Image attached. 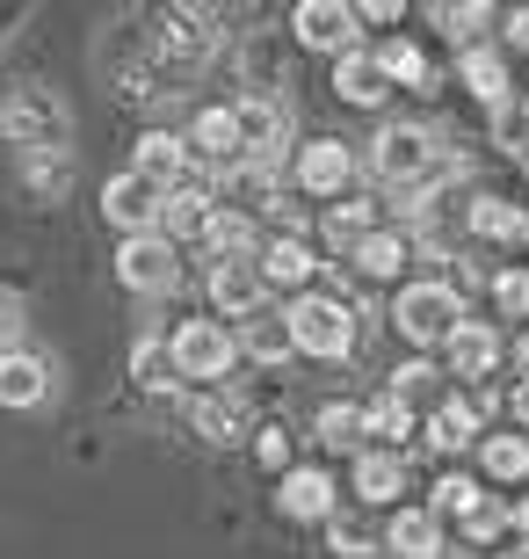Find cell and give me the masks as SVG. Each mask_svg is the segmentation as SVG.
Segmentation results:
<instances>
[{"instance_id": "obj_46", "label": "cell", "mask_w": 529, "mask_h": 559, "mask_svg": "<svg viewBox=\"0 0 529 559\" xmlns=\"http://www.w3.org/2000/svg\"><path fill=\"white\" fill-rule=\"evenodd\" d=\"M515 371L529 378V334H522V342H515Z\"/></svg>"}, {"instance_id": "obj_11", "label": "cell", "mask_w": 529, "mask_h": 559, "mask_svg": "<svg viewBox=\"0 0 529 559\" xmlns=\"http://www.w3.org/2000/svg\"><path fill=\"white\" fill-rule=\"evenodd\" d=\"M348 182H356V153H348L341 139H312V145H298V189H305V197L341 204Z\"/></svg>"}, {"instance_id": "obj_47", "label": "cell", "mask_w": 529, "mask_h": 559, "mask_svg": "<svg viewBox=\"0 0 529 559\" xmlns=\"http://www.w3.org/2000/svg\"><path fill=\"white\" fill-rule=\"evenodd\" d=\"M493 559H529V545H515V552H493Z\"/></svg>"}, {"instance_id": "obj_12", "label": "cell", "mask_w": 529, "mask_h": 559, "mask_svg": "<svg viewBox=\"0 0 529 559\" xmlns=\"http://www.w3.org/2000/svg\"><path fill=\"white\" fill-rule=\"evenodd\" d=\"M211 306H218V320H262L268 312V284H262V270L254 262H218L211 270Z\"/></svg>"}, {"instance_id": "obj_35", "label": "cell", "mask_w": 529, "mask_h": 559, "mask_svg": "<svg viewBox=\"0 0 529 559\" xmlns=\"http://www.w3.org/2000/svg\"><path fill=\"white\" fill-rule=\"evenodd\" d=\"M22 182L37 189V197H65V189H73V153H37V160H22Z\"/></svg>"}, {"instance_id": "obj_44", "label": "cell", "mask_w": 529, "mask_h": 559, "mask_svg": "<svg viewBox=\"0 0 529 559\" xmlns=\"http://www.w3.org/2000/svg\"><path fill=\"white\" fill-rule=\"evenodd\" d=\"M508 44H529V8H522V15H508Z\"/></svg>"}, {"instance_id": "obj_6", "label": "cell", "mask_w": 529, "mask_h": 559, "mask_svg": "<svg viewBox=\"0 0 529 559\" xmlns=\"http://www.w3.org/2000/svg\"><path fill=\"white\" fill-rule=\"evenodd\" d=\"M175 364H182V378H204V393H211L240 364V334L225 320H189V328H175Z\"/></svg>"}, {"instance_id": "obj_8", "label": "cell", "mask_w": 529, "mask_h": 559, "mask_svg": "<svg viewBox=\"0 0 529 559\" xmlns=\"http://www.w3.org/2000/svg\"><path fill=\"white\" fill-rule=\"evenodd\" d=\"M117 276H123V290L160 298V290H175V276H182V254H175L167 233H139V240H123V248H117Z\"/></svg>"}, {"instance_id": "obj_40", "label": "cell", "mask_w": 529, "mask_h": 559, "mask_svg": "<svg viewBox=\"0 0 529 559\" xmlns=\"http://www.w3.org/2000/svg\"><path fill=\"white\" fill-rule=\"evenodd\" d=\"M8 349H22V306L0 290V356H8Z\"/></svg>"}, {"instance_id": "obj_3", "label": "cell", "mask_w": 529, "mask_h": 559, "mask_svg": "<svg viewBox=\"0 0 529 559\" xmlns=\"http://www.w3.org/2000/svg\"><path fill=\"white\" fill-rule=\"evenodd\" d=\"M392 328L407 334L413 349H449V334L465 328V298L443 276H421V284H399L392 298Z\"/></svg>"}, {"instance_id": "obj_33", "label": "cell", "mask_w": 529, "mask_h": 559, "mask_svg": "<svg viewBox=\"0 0 529 559\" xmlns=\"http://www.w3.org/2000/svg\"><path fill=\"white\" fill-rule=\"evenodd\" d=\"M479 465H486V479H529V436H486L479 443Z\"/></svg>"}, {"instance_id": "obj_17", "label": "cell", "mask_w": 529, "mask_h": 559, "mask_svg": "<svg viewBox=\"0 0 529 559\" xmlns=\"http://www.w3.org/2000/svg\"><path fill=\"white\" fill-rule=\"evenodd\" d=\"M334 95L356 109H377L392 95V73L377 66V51H348V59H334Z\"/></svg>"}, {"instance_id": "obj_16", "label": "cell", "mask_w": 529, "mask_h": 559, "mask_svg": "<svg viewBox=\"0 0 529 559\" xmlns=\"http://www.w3.org/2000/svg\"><path fill=\"white\" fill-rule=\"evenodd\" d=\"M44 400H51V364H44L37 349H8L0 356V407L29 415V407H44Z\"/></svg>"}, {"instance_id": "obj_29", "label": "cell", "mask_w": 529, "mask_h": 559, "mask_svg": "<svg viewBox=\"0 0 529 559\" xmlns=\"http://www.w3.org/2000/svg\"><path fill=\"white\" fill-rule=\"evenodd\" d=\"M370 233H377V204H363V197H341V204H326V240L334 248H363Z\"/></svg>"}, {"instance_id": "obj_21", "label": "cell", "mask_w": 529, "mask_h": 559, "mask_svg": "<svg viewBox=\"0 0 529 559\" xmlns=\"http://www.w3.org/2000/svg\"><path fill=\"white\" fill-rule=\"evenodd\" d=\"M399 495H407V457L399 451H356V501L385 509Z\"/></svg>"}, {"instance_id": "obj_25", "label": "cell", "mask_w": 529, "mask_h": 559, "mask_svg": "<svg viewBox=\"0 0 529 559\" xmlns=\"http://www.w3.org/2000/svg\"><path fill=\"white\" fill-rule=\"evenodd\" d=\"M471 443H486V436H479V407H471V400H443V407L428 415V451H471Z\"/></svg>"}, {"instance_id": "obj_45", "label": "cell", "mask_w": 529, "mask_h": 559, "mask_svg": "<svg viewBox=\"0 0 529 559\" xmlns=\"http://www.w3.org/2000/svg\"><path fill=\"white\" fill-rule=\"evenodd\" d=\"M515 538L529 545V501H515Z\"/></svg>"}, {"instance_id": "obj_2", "label": "cell", "mask_w": 529, "mask_h": 559, "mask_svg": "<svg viewBox=\"0 0 529 559\" xmlns=\"http://www.w3.org/2000/svg\"><path fill=\"white\" fill-rule=\"evenodd\" d=\"M0 139L15 145L22 160L65 153V145H73V109H65L51 87H15V95L0 103Z\"/></svg>"}, {"instance_id": "obj_32", "label": "cell", "mask_w": 529, "mask_h": 559, "mask_svg": "<svg viewBox=\"0 0 529 559\" xmlns=\"http://www.w3.org/2000/svg\"><path fill=\"white\" fill-rule=\"evenodd\" d=\"M312 429H320L326 451H356V443H363V407H356V400H326Z\"/></svg>"}, {"instance_id": "obj_20", "label": "cell", "mask_w": 529, "mask_h": 559, "mask_svg": "<svg viewBox=\"0 0 529 559\" xmlns=\"http://www.w3.org/2000/svg\"><path fill=\"white\" fill-rule=\"evenodd\" d=\"M211 218H218V197H211V182H189V189H167V218L160 233L167 240H204Z\"/></svg>"}, {"instance_id": "obj_37", "label": "cell", "mask_w": 529, "mask_h": 559, "mask_svg": "<svg viewBox=\"0 0 529 559\" xmlns=\"http://www.w3.org/2000/svg\"><path fill=\"white\" fill-rule=\"evenodd\" d=\"M493 306L508 320H529V270H501L493 276Z\"/></svg>"}, {"instance_id": "obj_14", "label": "cell", "mask_w": 529, "mask_h": 559, "mask_svg": "<svg viewBox=\"0 0 529 559\" xmlns=\"http://www.w3.org/2000/svg\"><path fill=\"white\" fill-rule=\"evenodd\" d=\"M189 429L204 436V443H247V400L225 393V385H211V393H189Z\"/></svg>"}, {"instance_id": "obj_23", "label": "cell", "mask_w": 529, "mask_h": 559, "mask_svg": "<svg viewBox=\"0 0 529 559\" xmlns=\"http://www.w3.org/2000/svg\"><path fill=\"white\" fill-rule=\"evenodd\" d=\"M204 248L218 254V262H254V254H262V226H254V211L218 204V218H211V233H204Z\"/></svg>"}, {"instance_id": "obj_18", "label": "cell", "mask_w": 529, "mask_h": 559, "mask_svg": "<svg viewBox=\"0 0 529 559\" xmlns=\"http://www.w3.org/2000/svg\"><path fill=\"white\" fill-rule=\"evenodd\" d=\"M449 378H471V385H479V378H493V364H501V334L486 328V320H465V328L449 334Z\"/></svg>"}, {"instance_id": "obj_22", "label": "cell", "mask_w": 529, "mask_h": 559, "mask_svg": "<svg viewBox=\"0 0 529 559\" xmlns=\"http://www.w3.org/2000/svg\"><path fill=\"white\" fill-rule=\"evenodd\" d=\"M385 545L399 559H443V516L435 509H399L385 523Z\"/></svg>"}, {"instance_id": "obj_19", "label": "cell", "mask_w": 529, "mask_h": 559, "mask_svg": "<svg viewBox=\"0 0 529 559\" xmlns=\"http://www.w3.org/2000/svg\"><path fill=\"white\" fill-rule=\"evenodd\" d=\"M465 226L479 233V240H493V248H522V240H529V211L508 204V197H471Z\"/></svg>"}, {"instance_id": "obj_5", "label": "cell", "mask_w": 529, "mask_h": 559, "mask_svg": "<svg viewBox=\"0 0 529 559\" xmlns=\"http://www.w3.org/2000/svg\"><path fill=\"white\" fill-rule=\"evenodd\" d=\"M218 51V8H160L153 15V66H204Z\"/></svg>"}, {"instance_id": "obj_38", "label": "cell", "mask_w": 529, "mask_h": 559, "mask_svg": "<svg viewBox=\"0 0 529 559\" xmlns=\"http://www.w3.org/2000/svg\"><path fill=\"white\" fill-rule=\"evenodd\" d=\"M254 457H262L268 473H290V429H284V421H268V429H254Z\"/></svg>"}, {"instance_id": "obj_4", "label": "cell", "mask_w": 529, "mask_h": 559, "mask_svg": "<svg viewBox=\"0 0 529 559\" xmlns=\"http://www.w3.org/2000/svg\"><path fill=\"white\" fill-rule=\"evenodd\" d=\"M290 334H298V356H326V364H341L348 349H356V312H348V298H334V290H305V298H290Z\"/></svg>"}, {"instance_id": "obj_36", "label": "cell", "mask_w": 529, "mask_h": 559, "mask_svg": "<svg viewBox=\"0 0 529 559\" xmlns=\"http://www.w3.org/2000/svg\"><path fill=\"white\" fill-rule=\"evenodd\" d=\"M501 531H515V509H508V501H479V509H471V516H465V538L471 545H493V538H501Z\"/></svg>"}, {"instance_id": "obj_41", "label": "cell", "mask_w": 529, "mask_h": 559, "mask_svg": "<svg viewBox=\"0 0 529 559\" xmlns=\"http://www.w3.org/2000/svg\"><path fill=\"white\" fill-rule=\"evenodd\" d=\"M356 15H363V22H399L407 8H399V0H370V8H356Z\"/></svg>"}, {"instance_id": "obj_26", "label": "cell", "mask_w": 529, "mask_h": 559, "mask_svg": "<svg viewBox=\"0 0 529 559\" xmlns=\"http://www.w3.org/2000/svg\"><path fill=\"white\" fill-rule=\"evenodd\" d=\"M240 356H254V364H290V356H298V334H290L284 312H262V320L240 328Z\"/></svg>"}, {"instance_id": "obj_28", "label": "cell", "mask_w": 529, "mask_h": 559, "mask_svg": "<svg viewBox=\"0 0 529 559\" xmlns=\"http://www.w3.org/2000/svg\"><path fill=\"white\" fill-rule=\"evenodd\" d=\"M457 73H465V87L479 95V103H508V66H501V51H486V44H471L465 59H457Z\"/></svg>"}, {"instance_id": "obj_7", "label": "cell", "mask_w": 529, "mask_h": 559, "mask_svg": "<svg viewBox=\"0 0 529 559\" xmlns=\"http://www.w3.org/2000/svg\"><path fill=\"white\" fill-rule=\"evenodd\" d=\"M103 218L123 233V240H139V233H160V218H167V189H160V182H145L139 167H131V175H109V189H103Z\"/></svg>"}, {"instance_id": "obj_31", "label": "cell", "mask_w": 529, "mask_h": 559, "mask_svg": "<svg viewBox=\"0 0 529 559\" xmlns=\"http://www.w3.org/2000/svg\"><path fill=\"white\" fill-rule=\"evenodd\" d=\"M377 66L392 73V87H421V95L435 87V66H428V51H421V44H407V37H392L385 51H377Z\"/></svg>"}, {"instance_id": "obj_15", "label": "cell", "mask_w": 529, "mask_h": 559, "mask_svg": "<svg viewBox=\"0 0 529 559\" xmlns=\"http://www.w3.org/2000/svg\"><path fill=\"white\" fill-rule=\"evenodd\" d=\"M254 270H262L268 290H298V298H305V284L320 276V262H312V248L298 240V233H276V240H262Z\"/></svg>"}, {"instance_id": "obj_34", "label": "cell", "mask_w": 529, "mask_h": 559, "mask_svg": "<svg viewBox=\"0 0 529 559\" xmlns=\"http://www.w3.org/2000/svg\"><path fill=\"white\" fill-rule=\"evenodd\" d=\"M479 501H486V487H479L471 473H443V479H435V501H428V509H435V516H457V523H465Z\"/></svg>"}, {"instance_id": "obj_1", "label": "cell", "mask_w": 529, "mask_h": 559, "mask_svg": "<svg viewBox=\"0 0 529 559\" xmlns=\"http://www.w3.org/2000/svg\"><path fill=\"white\" fill-rule=\"evenodd\" d=\"M370 167H377V182L407 189V218H421L428 189L449 175V160L435 153V139H428L421 124H385L377 139H370Z\"/></svg>"}, {"instance_id": "obj_9", "label": "cell", "mask_w": 529, "mask_h": 559, "mask_svg": "<svg viewBox=\"0 0 529 559\" xmlns=\"http://www.w3.org/2000/svg\"><path fill=\"white\" fill-rule=\"evenodd\" d=\"M232 131H240V160L276 167V153H284V139H290V109L276 103V95H240V103H232Z\"/></svg>"}, {"instance_id": "obj_10", "label": "cell", "mask_w": 529, "mask_h": 559, "mask_svg": "<svg viewBox=\"0 0 529 559\" xmlns=\"http://www.w3.org/2000/svg\"><path fill=\"white\" fill-rule=\"evenodd\" d=\"M356 8H341V0H298L290 8V29H298V44L305 51H334V59H348L356 51Z\"/></svg>"}, {"instance_id": "obj_43", "label": "cell", "mask_w": 529, "mask_h": 559, "mask_svg": "<svg viewBox=\"0 0 529 559\" xmlns=\"http://www.w3.org/2000/svg\"><path fill=\"white\" fill-rule=\"evenodd\" d=\"M508 407H515V421H522V429H529V378H522V385H515V400H508Z\"/></svg>"}, {"instance_id": "obj_30", "label": "cell", "mask_w": 529, "mask_h": 559, "mask_svg": "<svg viewBox=\"0 0 529 559\" xmlns=\"http://www.w3.org/2000/svg\"><path fill=\"white\" fill-rule=\"evenodd\" d=\"M407 262H413V240H407V233H370L363 248H356V270L377 276V284H385V276H399Z\"/></svg>"}, {"instance_id": "obj_27", "label": "cell", "mask_w": 529, "mask_h": 559, "mask_svg": "<svg viewBox=\"0 0 529 559\" xmlns=\"http://www.w3.org/2000/svg\"><path fill=\"white\" fill-rule=\"evenodd\" d=\"M363 436H377V451H399V443L413 436V400H399V393L385 385V393L363 407Z\"/></svg>"}, {"instance_id": "obj_39", "label": "cell", "mask_w": 529, "mask_h": 559, "mask_svg": "<svg viewBox=\"0 0 529 559\" xmlns=\"http://www.w3.org/2000/svg\"><path fill=\"white\" fill-rule=\"evenodd\" d=\"M493 8H435V22H449V37H465V51H471V29L486 22Z\"/></svg>"}, {"instance_id": "obj_42", "label": "cell", "mask_w": 529, "mask_h": 559, "mask_svg": "<svg viewBox=\"0 0 529 559\" xmlns=\"http://www.w3.org/2000/svg\"><path fill=\"white\" fill-rule=\"evenodd\" d=\"M334 552H370L363 531H348V523H334Z\"/></svg>"}, {"instance_id": "obj_13", "label": "cell", "mask_w": 529, "mask_h": 559, "mask_svg": "<svg viewBox=\"0 0 529 559\" xmlns=\"http://www.w3.org/2000/svg\"><path fill=\"white\" fill-rule=\"evenodd\" d=\"M334 501H341V487H334V473H320V465H290L284 487H276V509H284L290 523H334Z\"/></svg>"}, {"instance_id": "obj_24", "label": "cell", "mask_w": 529, "mask_h": 559, "mask_svg": "<svg viewBox=\"0 0 529 559\" xmlns=\"http://www.w3.org/2000/svg\"><path fill=\"white\" fill-rule=\"evenodd\" d=\"M131 378H139V393H182V364H175V342L145 334L139 349H131Z\"/></svg>"}]
</instances>
